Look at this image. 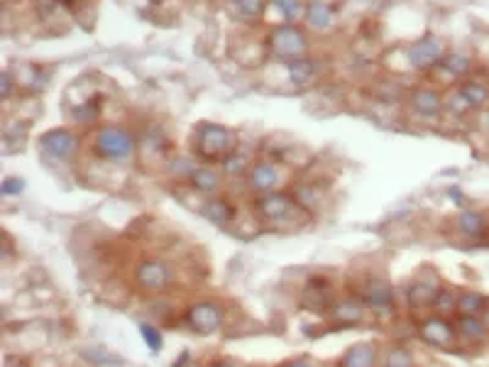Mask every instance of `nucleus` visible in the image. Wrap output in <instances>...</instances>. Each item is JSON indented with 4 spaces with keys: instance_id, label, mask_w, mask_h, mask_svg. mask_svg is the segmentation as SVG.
Listing matches in <instances>:
<instances>
[{
    "instance_id": "e433bc0d",
    "label": "nucleus",
    "mask_w": 489,
    "mask_h": 367,
    "mask_svg": "<svg viewBox=\"0 0 489 367\" xmlns=\"http://www.w3.org/2000/svg\"><path fill=\"white\" fill-rule=\"evenodd\" d=\"M0 83H3V86H0V95H3V100H8L15 88V78L10 69H3V71H0Z\"/></svg>"
},
{
    "instance_id": "7c9ffc66",
    "label": "nucleus",
    "mask_w": 489,
    "mask_h": 367,
    "mask_svg": "<svg viewBox=\"0 0 489 367\" xmlns=\"http://www.w3.org/2000/svg\"><path fill=\"white\" fill-rule=\"evenodd\" d=\"M81 358H86V363H91V365H100V367H122V365H125V360L118 358V355L105 353L103 348H88V350H81Z\"/></svg>"
},
{
    "instance_id": "423d86ee",
    "label": "nucleus",
    "mask_w": 489,
    "mask_h": 367,
    "mask_svg": "<svg viewBox=\"0 0 489 367\" xmlns=\"http://www.w3.org/2000/svg\"><path fill=\"white\" fill-rule=\"evenodd\" d=\"M296 201L294 196L281 194V191H272V194H262L254 201V211L262 221L267 223H284L291 221V216L296 214Z\"/></svg>"
},
{
    "instance_id": "9b49d317",
    "label": "nucleus",
    "mask_w": 489,
    "mask_h": 367,
    "mask_svg": "<svg viewBox=\"0 0 489 367\" xmlns=\"http://www.w3.org/2000/svg\"><path fill=\"white\" fill-rule=\"evenodd\" d=\"M408 108L423 120H433L438 115H443L445 110V95L438 91V88L430 86H418L413 88L411 95H408Z\"/></svg>"
},
{
    "instance_id": "a878e982",
    "label": "nucleus",
    "mask_w": 489,
    "mask_h": 367,
    "mask_svg": "<svg viewBox=\"0 0 489 367\" xmlns=\"http://www.w3.org/2000/svg\"><path fill=\"white\" fill-rule=\"evenodd\" d=\"M69 115L78 125H93L100 118V98H91V100H83V103L71 105Z\"/></svg>"
},
{
    "instance_id": "7ed1b4c3",
    "label": "nucleus",
    "mask_w": 489,
    "mask_h": 367,
    "mask_svg": "<svg viewBox=\"0 0 489 367\" xmlns=\"http://www.w3.org/2000/svg\"><path fill=\"white\" fill-rule=\"evenodd\" d=\"M448 54V47L445 40L433 32H426L421 40H416L413 45H408L403 49L406 64L411 71H430V69H438V64L443 62V57Z\"/></svg>"
},
{
    "instance_id": "2eb2a0df",
    "label": "nucleus",
    "mask_w": 489,
    "mask_h": 367,
    "mask_svg": "<svg viewBox=\"0 0 489 367\" xmlns=\"http://www.w3.org/2000/svg\"><path fill=\"white\" fill-rule=\"evenodd\" d=\"M189 186L196 191V194L211 199V196H216L218 191H220L223 179H220V174H218L213 167H208V164H199V167H196V172L191 174Z\"/></svg>"
},
{
    "instance_id": "2f4dec72",
    "label": "nucleus",
    "mask_w": 489,
    "mask_h": 367,
    "mask_svg": "<svg viewBox=\"0 0 489 367\" xmlns=\"http://www.w3.org/2000/svg\"><path fill=\"white\" fill-rule=\"evenodd\" d=\"M430 308H433L438 316L448 318L450 313L458 311V296H455L453 291H448V289H438V294H435V299H433V304H430Z\"/></svg>"
},
{
    "instance_id": "1a4fd4ad",
    "label": "nucleus",
    "mask_w": 489,
    "mask_h": 367,
    "mask_svg": "<svg viewBox=\"0 0 489 367\" xmlns=\"http://www.w3.org/2000/svg\"><path fill=\"white\" fill-rule=\"evenodd\" d=\"M281 177L284 174H281L276 162H272V159H257V162H252V167L247 172V186L257 196L272 194V191H279Z\"/></svg>"
},
{
    "instance_id": "dca6fc26",
    "label": "nucleus",
    "mask_w": 489,
    "mask_h": 367,
    "mask_svg": "<svg viewBox=\"0 0 489 367\" xmlns=\"http://www.w3.org/2000/svg\"><path fill=\"white\" fill-rule=\"evenodd\" d=\"M367 316V306L363 299H338L331 304V318L340 323H363Z\"/></svg>"
},
{
    "instance_id": "5701e85b",
    "label": "nucleus",
    "mask_w": 489,
    "mask_h": 367,
    "mask_svg": "<svg viewBox=\"0 0 489 367\" xmlns=\"http://www.w3.org/2000/svg\"><path fill=\"white\" fill-rule=\"evenodd\" d=\"M489 308V299L480 291H462L458 296V313L465 316H485Z\"/></svg>"
},
{
    "instance_id": "473e14b6",
    "label": "nucleus",
    "mask_w": 489,
    "mask_h": 367,
    "mask_svg": "<svg viewBox=\"0 0 489 367\" xmlns=\"http://www.w3.org/2000/svg\"><path fill=\"white\" fill-rule=\"evenodd\" d=\"M137 331H140L142 340H145V345L152 353H159V350H162V333H159L157 326H152V323H147V321H140L137 323Z\"/></svg>"
},
{
    "instance_id": "f03ea898",
    "label": "nucleus",
    "mask_w": 489,
    "mask_h": 367,
    "mask_svg": "<svg viewBox=\"0 0 489 367\" xmlns=\"http://www.w3.org/2000/svg\"><path fill=\"white\" fill-rule=\"evenodd\" d=\"M93 152L103 162L127 164L137 154V140L130 130L120 125H100L93 135Z\"/></svg>"
},
{
    "instance_id": "c85d7f7f",
    "label": "nucleus",
    "mask_w": 489,
    "mask_h": 367,
    "mask_svg": "<svg viewBox=\"0 0 489 367\" xmlns=\"http://www.w3.org/2000/svg\"><path fill=\"white\" fill-rule=\"evenodd\" d=\"M230 8L237 18L242 20H257L267 13L269 0H230Z\"/></svg>"
},
{
    "instance_id": "cd10ccee",
    "label": "nucleus",
    "mask_w": 489,
    "mask_h": 367,
    "mask_svg": "<svg viewBox=\"0 0 489 367\" xmlns=\"http://www.w3.org/2000/svg\"><path fill=\"white\" fill-rule=\"evenodd\" d=\"M249 167H252V159H249L242 150H235L232 154H228V157L220 162L223 174H225V177H230V179L245 177V174L249 172Z\"/></svg>"
},
{
    "instance_id": "f3484780",
    "label": "nucleus",
    "mask_w": 489,
    "mask_h": 367,
    "mask_svg": "<svg viewBox=\"0 0 489 367\" xmlns=\"http://www.w3.org/2000/svg\"><path fill=\"white\" fill-rule=\"evenodd\" d=\"M377 365V348L370 340L355 343L353 348H348L343 353V358L338 360V367H375Z\"/></svg>"
},
{
    "instance_id": "39448f33",
    "label": "nucleus",
    "mask_w": 489,
    "mask_h": 367,
    "mask_svg": "<svg viewBox=\"0 0 489 367\" xmlns=\"http://www.w3.org/2000/svg\"><path fill=\"white\" fill-rule=\"evenodd\" d=\"M40 150L45 157L57 159V162H69L81 150V140L73 130L69 127H54V130L42 132L40 137Z\"/></svg>"
},
{
    "instance_id": "6e6552de",
    "label": "nucleus",
    "mask_w": 489,
    "mask_h": 367,
    "mask_svg": "<svg viewBox=\"0 0 489 367\" xmlns=\"http://www.w3.org/2000/svg\"><path fill=\"white\" fill-rule=\"evenodd\" d=\"M418 338L426 345H433V348H450L458 340V328L445 316L435 313V316H428L418 323Z\"/></svg>"
},
{
    "instance_id": "20e7f679",
    "label": "nucleus",
    "mask_w": 489,
    "mask_h": 367,
    "mask_svg": "<svg viewBox=\"0 0 489 367\" xmlns=\"http://www.w3.org/2000/svg\"><path fill=\"white\" fill-rule=\"evenodd\" d=\"M267 45L279 59H286V62L304 59L308 52V40H306L304 30L296 28V25H284V23L276 25V28L269 32Z\"/></svg>"
},
{
    "instance_id": "4468645a",
    "label": "nucleus",
    "mask_w": 489,
    "mask_h": 367,
    "mask_svg": "<svg viewBox=\"0 0 489 367\" xmlns=\"http://www.w3.org/2000/svg\"><path fill=\"white\" fill-rule=\"evenodd\" d=\"M201 214H204L208 223H213L218 228H225L235 218V204L230 199H223V196H211V199H206Z\"/></svg>"
},
{
    "instance_id": "ddd939ff",
    "label": "nucleus",
    "mask_w": 489,
    "mask_h": 367,
    "mask_svg": "<svg viewBox=\"0 0 489 367\" xmlns=\"http://www.w3.org/2000/svg\"><path fill=\"white\" fill-rule=\"evenodd\" d=\"M304 23L313 32H331L336 25V10L326 0H308L304 10Z\"/></svg>"
},
{
    "instance_id": "ea45409f",
    "label": "nucleus",
    "mask_w": 489,
    "mask_h": 367,
    "mask_svg": "<svg viewBox=\"0 0 489 367\" xmlns=\"http://www.w3.org/2000/svg\"><path fill=\"white\" fill-rule=\"evenodd\" d=\"M485 127H487V132H489V108H485Z\"/></svg>"
},
{
    "instance_id": "6ab92c4d",
    "label": "nucleus",
    "mask_w": 489,
    "mask_h": 367,
    "mask_svg": "<svg viewBox=\"0 0 489 367\" xmlns=\"http://www.w3.org/2000/svg\"><path fill=\"white\" fill-rule=\"evenodd\" d=\"M438 69L448 78L458 81V78H467V76H470L472 69H475V62H472V57L465 54V52H448V54L443 57V62L438 64Z\"/></svg>"
},
{
    "instance_id": "aec40b11",
    "label": "nucleus",
    "mask_w": 489,
    "mask_h": 367,
    "mask_svg": "<svg viewBox=\"0 0 489 367\" xmlns=\"http://www.w3.org/2000/svg\"><path fill=\"white\" fill-rule=\"evenodd\" d=\"M455 328H458V338L467 340V343H480V340L487 338L489 326L485 323L482 316H465L460 313L458 321H455Z\"/></svg>"
},
{
    "instance_id": "412c9836",
    "label": "nucleus",
    "mask_w": 489,
    "mask_h": 367,
    "mask_svg": "<svg viewBox=\"0 0 489 367\" xmlns=\"http://www.w3.org/2000/svg\"><path fill=\"white\" fill-rule=\"evenodd\" d=\"M460 93L467 100L470 110H485L489 108V86L485 81H475V78H467L460 83Z\"/></svg>"
},
{
    "instance_id": "4be33fe9",
    "label": "nucleus",
    "mask_w": 489,
    "mask_h": 367,
    "mask_svg": "<svg viewBox=\"0 0 489 367\" xmlns=\"http://www.w3.org/2000/svg\"><path fill=\"white\" fill-rule=\"evenodd\" d=\"M318 64L313 59H308V57H304V59H294V62H286V74H289V81L294 83V86H308V83L316 78L318 74Z\"/></svg>"
},
{
    "instance_id": "58836bf2",
    "label": "nucleus",
    "mask_w": 489,
    "mask_h": 367,
    "mask_svg": "<svg viewBox=\"0 0 489 367\" xmlns=\"http://www.w3.org/2000/svg\"><path fill=\"white\" fill-rule=\"evenodd\" d=\"M208 367H235V365L228 363V360H216V363H211Z\"/></svg>"
},
{
    "instance_id": "bb28decb",
    "label": "nucleus",
    "mask_w": 489,
    "mask_h": 367,
    "mask_svg": "<svg viewBox=\"0 0 489 367\" xmlns=\"http://www.w3.org/2000/svg\"><path fill=\"white\" fill-rule=\"evenodd\" d=\"M269 8H274L279 13L284 25H294L299 18H304L306 3L304 0H269Z\"/></svg>"
},
{
    "instance_id": "f704fd0d",
    "label": "nucleus",
    "mask_w": 489,
    "mask_h": 367,
    "mask_svg": "<svg viewBox=\"0 0 489 367\" xmlns=\"http://www.w3.org/2000/svg\"><path fill=\"white\" fill-rule=\"evenodd\" d=\"M445 110H448V113H453L455 118H460V115L470 113V105H467V100L462 98V93H460L458 86H455L453 91L445 95Z\"/></svg>"
},
{
    "instance_id": "0eeeda50",
    "label": "nucleus",
    "mask_w": 489,
    "mask_h": 367,
    "mask_svg": "<svg viewBox=\"0 0 489 367\" xmlns=\"http://www.w3.org/2000/svg\"><path fill=\"white\" fill-rule=\"evenodd\" d=\"M186 326L199 336H211L223 326V308L216 301H199L186 311Z\"/></svg>"
},
{
    "instance_id": "4c0bfd02",
    "label": "nucleus",
    "mask_w": 489,
    "mask_h": 367,
    "mask_svg": "<svg viewBox=\"0 0 489 367\" xmlns=\"http://www.w3.org/2000/svg\"><path fill=\"white\" fill-rule=\"evenodd\" d=\"M281 367H311V363H308L306 358H299V360H291V363H286Z\"/></svg>"
},
{
    "instance_id": "72a5a7b5",
    "label": "nucleus",
    "mask_w": 489,
    "mask_h": 367,
    "mask_svg": "<svg viewBox=\"0 0 489 367\" xmlns=\"http://www.w3.org/2000/svg\"><path fill=\"white\" fill-rule=\"evenodd\" d=\"M384 367H416V360H413V355L408 353L406 348L396 345V348H391L389 353H387Z\"/></svg>"
},
{
    "instance_id": "c9c22d12",
    "label": "nucleus",
    "mask_w": 489,
    "mask_h": 367,
    "mask_svg": "<svg viewBox=\"0 0 489 367\" xmlns=\"http://www.w3.org/2000/svg\"><path fill=\"white\" fill-rule=\"evenodd\" d=\"M0 191H3V196H20L25 191V182L20 177H8V179H3Z\"/></svg>"
},
{
    "instance_id": "f8f14e48",
    "label": "nucleus",
    "mask_w": 489,
    "mask_h": 367,
    "mask_svg": "<svg viewBox=\"0 0 489 367\" xmlns=\"http://www.w3.org/2000/svg\"><path fill=\"white\" fill-rule=\"evenodd\" d=\"M363 301L367 311L377 313V316H391L394 311V291H391L389 281H370L363 291Z\"/></svg>"
},
{
    "instance_id": "a211bd4d",
    "label": "nucleus",
    "mask_w": 489,
    "mask_h": 367,
    "mask_svg": "<svg viewBox=\"0 0 489 367\" xmlns=\"http://www.w3.org/2000/svg\"><path fill=\"white\" fill-rule=\"evenodd\" d=\"M455 226H458V231L465 238H470V240H480V238H485L489 231L487 216L480 214V211H470V209L462 211V214L455 218Z\"/></svg>"
},
{
    "instance_id": "f257e3e1",
    "label": "nucleus",
    "mask_w": 489,
    "mask_h": 367,
    "mask_svg": "<svg viewBox=\"0 0 489 367\" xmlns=\"http://www.w3.org/2000/svg\"><path fill=\"white\" fill-rule=\"evenodd\" d=\"M194 150L206 162H223L228 154L240 147H237L235 130L218 122H199L194 130Z\"/></svg>"
},
{
    "instance_id": "b1692460",
    "label": "nucleus",
    "mask_w": 489,
    "mask_h": 367,
    "mask_svg": "<svg viewBox=\"0 0 489 367\" xmlns=\"http://www.w3.org/2000/svg\"><path fill=\"white\" fill-rule=\"evenodd\" d=\"M440 284H435V281H413L411 289H408V304H411L413 308L418 306H430L435 299V294H438Z\"/></svg>"
},
{
    "instance_id": "393cba45",
    "label": "nucleus",
    "mask_w": 489,
    "mask_h": 367,
    "mask_svg": "<svg viewBox=\"0 0 489 367\" xmlns=\"http://www.w3.org/2000/svg\"><path fill=\"white\" fill-rule=\"evenodd\" d=\"M294 201L299 209L306 211V214H318L323 206V194L313 184H304L294 191Z\"/></svg>"
},
{
    "instance_id": "9d476101",
    "label": "nucleus",
    "mask_w": 489,
    "mask_h": 367,
    "mask_svg": "<svg viewBox=\"0 0 489 367\" xmlns=\"http://www.w3.org/2000/svg\"><path fill=\"white\" fill-rule=\"evenodd\" d=\"M172 279H174L172 269H169V264L162 262V260H145V262H140V267L135 269L137 286L145 291L167 289V286L172 284Z\"/></svg>"
},
{
    "instance_id": "c756f323",
    "label": "nucleus",
    "mask_w": 489,
    "mask_h": 367,
    "mask_svg": "<svg viewBox=\"0 0 489 367\" xmlns=\"http://www.w3.org/2000/svg\"><path fill=\"white\" fill-rule=\"evenodd\" d=\"M196 167H199V162H196L194 157H186V154H179V157L167 162V172L172 174V177L182 179V182H189L191 174L196 172Z\"/></svg>"
}]
</instances>
